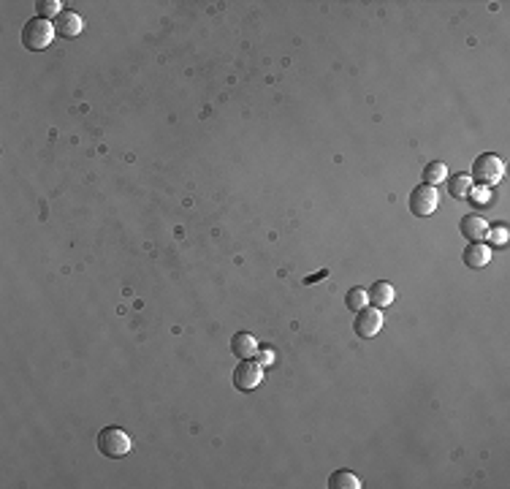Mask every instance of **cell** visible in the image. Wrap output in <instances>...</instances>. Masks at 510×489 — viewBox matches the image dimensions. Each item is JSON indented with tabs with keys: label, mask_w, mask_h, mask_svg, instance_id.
Listing matches in <instances>:
<instances>
[{
	"label": "cell",
	"mask_w": 510,
	"mask_h": 489,
	"mask_svg": "<svg viewBox=\"0 0 510 489\" xmlns=\"http://www.w3.org/2000/svg\"><path fill=\"white\" fill-rule=\"evenodd\" d=\"M55 22H49V19H41V17H33L25 22V28H22V46L28 49V52H44V49H49V44L55 41Z\"/></svg>",
	"instance_id": "cell-1"
},
{
	"label": "cell",
	"mask_w": 510,
	"mask_h": 489,
	"mask_svg": "<svg viewBox=\"0 0 510 489\" xmlns=\"http://www.w3.org/2000/svg\"><path fill=\"white\" fill-rule=\"evenodd\" d=\"M133 449V438L120 427H103L98 432V452L109 459H123Z\"/></svg>",
	"instance_id": "cell-2"
},
{
	"label": "cell",
	"mask_w": 510,
	"mask_h": 489,
	"mask_svg": "<svg viewBox=\"0 0 510 489\" xmlns=\"http://www.w3.org/2000/svg\"><path fill=\"white\" fill-rule=\"evenodd\" d=\"M473 185H480V188H491V185H497L502 177H505V163L500 155H494V153H486V155H480L475 158L473 163Z\"/></svg>",
	"instance_id": "cell-3"
},
{
	"label": "cell",
	"mask_w": 510,
	"mask_h": 489,
	"mask_svg": "<svg viewBox=\"0 0 510 489\" xmlns=\"http://www.w3.org/2000/svg\"><path fill=\"white\" fill-rule=\"evenodd\" d=\"M407 204H410V212H413L415 218H429V215H434L437 207H440V194H437V188L421 182L418 188L410 191Z\"/></svg>",
	"instance_id": "cell-4"
},
{
	"label": "cell",
	"mask_w": 510,
	"mask_h": 489,
	"mask_svg": "<svg viewBox=\"0 0 510 489\" xmlns=\"http://www.w3.org/2000/svg\"><path fill=\"white\" fill-rule=\"evenodd\" d=\"M263 381V364L255 359H242L234 370V386L239 391H253Z\"/></svg>",
	"instance_id": "cell-5"
},
{
	"label": "cell",
	"mask_w": 510,
	"mask_h": 489,
	"mask_svg": "<svg viewBox=\"0 0 510 489\" xmlns=\"http://www.w3.org/2000/svg\"><path fill=\"white\" fill-rule=\"evenodd\" d=\"M382 324H385V316H382V310L372 304V307H364V310H358V313H355L353 329H355V334H358V337L369 340V337L380 334Z\"/></svg>",
	"instance_id": "cell-6"
},
{
	"label": "cell",
	"mask_w": 510,
	"mask_h": 489,
	"mask_svg": "<svg viewBox=\"0 0 510 489\" xmlns=\"http://www.w3.org/2000/svg\"><path fill=\"white\" fill-rule=\"evenodd\" d=\"M55 31L63 38H76L85 31V17L76 14V11H63L58 19H55Z\"/></svg>",
	"instance_id": "cell-7"
},
{
	"label": "cell",
	"mask_w": 510,
	"mask_h": 489,
	"mask_svg": "<svg viewBox=\"0 0 510 489\" xmlns=\"http://www.w3.org/2000/svg\"><path fill=\"white\" fill-rule=\"evenodd\" d=\"M461 259H464V266H470V269H483L491 261V248L483 245V242H470L464 248Z\"/></svg>",
	"instance_id": "cell-8"
},
{
	"label": "cell",
	"mask_w": 510,
	"mask_h": 489,
	"mask_svg": "<svg viewBox=\"0 0 510 489\" xmlns=\"http://www.w3.org/2000/svg\"><path fill=\"white\" fill-rule=\"evenodd\" d=\"M231 351H234L236 359H255L258 357V340H255L250 332H239L231 340Z\"/></svg>",
	"instance_id": "cell-9"
},
{
	"label": "cell",
	"mask_w": 510,
	"mask_h": 489,
	"mask_svg": "<svg viewBox=\"0 0 510 489\" xmlns=\"http://www.w3.org/2000/svg\"><path fill=\"white\" fill-rule=\"evenodd\" d=\"M461 234L470 242H483V237L489 234V226H486V221L478 218V215H464L461 218Z\"/></svg>",
	"instance_id": "cell-10"
},
{
	"label": "cell",
	"mask_w": 510,
	"mask_h": 489,
	"mask_svg": "<svg viewBox=\"0 0 510 489\" xmlns=\"http://www.w3.org/2000/svg\"><path fill=\"white\" fill-rule=\"evenodd\" d=\"M369 302L375 304V307H388L394 299H396V291H394V286L391 283H385V280H380V283H375L372 289H369Z\"/></svg>",
	"instance_id": "cell-11"
},
{
	"label": "cell",
	"mask_w": 510,
	"mask_h": 489,
	"mask_svg": "<svg viewBox=\"0 0 510 489\" xmlns=\"http://www.w3.org/2000/svg\"><path fill=\"white\" fill-rule=\"evenodd\" d=\"M421 180H423V185H432V188H437L440 182H446L448 180V166L443 161H432L423 166V174H421Z\"/></svg>",
	"instance_id": "cell-12"
},
{
	"label": "cell",
	"mask_w": 510,
	"mask_h": 489,
	"mask_svg": "<svg viewBox=\"0 0 510 489\" xmlns=\"http://www.w3.org/2000/svg\"><path fill=\"white\" fill-rule=\"evenodd\" d=\"M448 188H450V196H453V198L461 201V198H467V196L473 194L475 185H473V177H470V174H453V177L448 180Z\"/></svg>",
	"instance_id": "cell-13"
},
{
	"label": "cell",
	"mask_w": 510,
	"mask_h": 489,
	"mask_svg": "<svg viewBox=\"0 0 510 489\" xmlns=\"http://www.w3.org/2000/svg\"><path fill=\"white\" fill-rule=\"evenodd\" d=\"M328 489H361V479L351 470H337L328 479Z\"/></svg>",
	"instance_id": "cell-14"
},
{
	"label": "cell",
	"mask_w": 510,
	"mask_h": 489,
	"mask_svg": "<svg viewBox=\"0 0 510 489\" xmlns=\"http://www.w3.org/2000/svg\"><path fill=\"white\" fill-rule=\"evenodd\" d=\"M367 302H369V293L364 291V289H358V286L345 293V304H348V310H353V313L364 310V307H367Z\"/></svg>",
	"instance_id": "cell-15"
},
{
	"label": "cell",
	"mask_w": 510,
	"mask_h": 489,
	"mask_svg": "<svg viewBox=\"0 0 510 489\" xmlns=\"http://www.w3.org/2000/svg\"><path fill=\"white\" fill-rule=\"evenodd\" d=\"M60 6H63L60 0H41V3L35 6V8H38V14H35V17H41V19H52V17H55V19H58V17L63 14V8H60Z\"/></svg>",
	"instance_id": "cell-16"
},
{
	"label": "cell",
	"mask_w": 510,
	"mask_h": 489,
	"mask_svg": "<svg viewBox=\"0 0 510 489\" xmlns=\"http://www.w3.org/2000/svg\"><path fill=\"white\" fill-rule=\"evenodd\" d=\"M258 361H261V364H272V361H274V354H272V351L266 348V351H261V357H258Z\"/></svg>",
	"instance_id": "cell-17"
},
{
	"label": "cell",
	"mask_w": 510,
	"mask_h": 489,
	"mask_svg": "<svg viewBox=\"0 0 510 489\" xmlns=\"http://www.w3.org/2000/svg\"><path fill=\"white\" fill-rule=\"evenodd\" d=\"M489 237H491V242H494V239H500V242H505V231H502V228H500V231H491Z\"/></svg>",
	"instance_id": "cell-18"
}]
</instances>
